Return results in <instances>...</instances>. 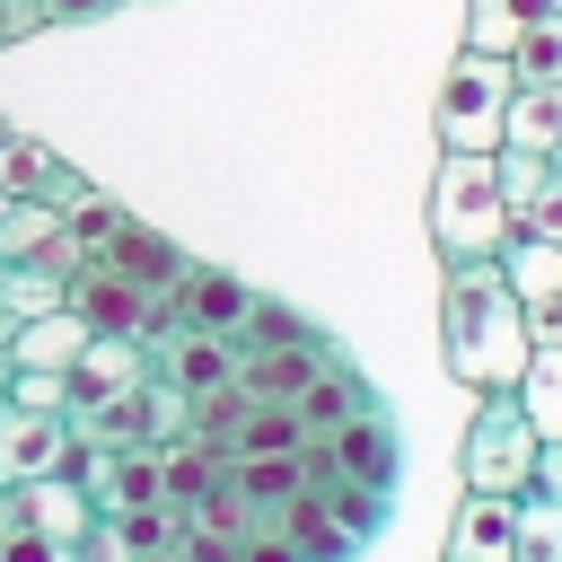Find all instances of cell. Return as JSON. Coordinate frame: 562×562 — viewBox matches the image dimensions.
Listing matches in <instances>:
<instances>
[{
	"mask_svg": "<svg viewBox=\"0 0 562 562\" xmlns=\"http://www.w3.org/2000/svg\"><path fill=\"white\" fill-rule=\"evenodd\" d=\"M527 492L562 501V439H544V448H536V474H527Z\"/></svg>",
	"mask_w": 562,
	"mask_h": 562,
	"instance_id": "32",
	"label": "cell"
},
{
	"mask_svg": "<svg viewBox=\"0 0 562 562\" xmlns=\"http://www.w3.org/2000/svg\"><path fill=\"white\" fill-rule=\"evenodd\" d=\"M0 404H18V413H70V378H53V369H9Z\"/></svg>",
	"mask_w": 562,
	"mask_h": 562,
	"instance_id": "29",
	"label": "cell"
},
{
	"mask_svg": "<svg viewBox=\"0 0 562 562\" xmlns=\"http://www.w3.org/2000/svg\"><path fill=\"white\" fill-rule=\"evenodd\" d=\"M228 342H316V325H307L299 307H281V299H263V290H255V316H246Z\"/></svg>",
	"mask_w": 562,
	"mask_h": 562,
	"instance_id": "28",
	"label": "cell"
},
{
	"mask_svg": "<svg viewBox=\"0 0 562 562\" xmlns=\"http://www.w3.org/2000/svg\"><path fill=\"white\" fill-rule=\"evenodd\" d=\"M149 360H158V378H167L176 395H193V404L237 386V342H228V334H193V325H184V334H158Z\"/></svg>",
	"mask_w": 562,
	"mask_h": 562,
	"instance_id": "8",
	"label": "cell"
},
{
	"mask_svg": "<svg viewBox=\"0 0 562 562\" xmlns=\"http://www.w3.org/2000/svg\"><path fill=\"white\" fill-rule=\"evenodd\" d=\"M70 457H79V422L70 413H18V404H0V492L70 474Z\"/></svg>",
	"mask_w": 562,
	"mask_h": 562,
	"instance_id": "5",
	"label": "cell"
},
{
	"mask_svg": "<svg viewBox=\"0 0 562 562\" xmlns=\"http://www.w3.org/2000/svg\"><path fill=\"white\" fill-rule=\"evenodd\" d=\"M237 562H299V544H290L281 527H263V536H246V544H237Z\"/></svg>",
	"mask_w": 562,
	"mask_h": 562,
	"instance_id": "31",
	"label": "cell"
},
{
	"mask_svg": "<svg viewBox=\"0 0 562 562\" xmlns=\"http://www.w3.org/2000/svg\"><path fill=\"white\" fill-rule=\"evenodd\" d=\"M18 527H35V536H53V544L79 553V536L97 527V509H88V492L70 474H44V483H18Z\"/></svg>",
	"mask_w": 562,
	"mask_h": 562,
	"instance_id": "14",
	"label": "cell"
},
{
	"mask_svg": "<svg viewBox=\"0 0 562 562\" xmlns=\"http://www.w3.org/2000/svg\"><path fill=\"white\" fill-rule=\"evenodd\" d=\"M509 228L518 220L501 202L492 149H439V176H430V246H439V263H492Z\"/></svg>",
	"mask_w": 562,
	"mask_h": 562,
	"instance_id": "2",
	"label": "cell"
},
{
	"mask_svg": "<svg viewBox=\"0 0 562 562\" xmlns=\"http://www.w3.org/2000/svg\"><path fill=\"white\" fill-rule=\"evenodd\" d=\"M307 501H316V509H325V518H334V527H342L351 544H369V536L386 527V492H369V483H342V474H316V483H307Z\"/></svg>",
	"mask_w": 562,
	"mask_h": 562,
	"instance_id": "19",
	"label": "cell"
},
{
	"mask_svg": "<svg viewBox=\"0 0 562 562\" xmlns=\"http://www.w3.org/2000/svg\"><path fill=\"white\" fill-rule=\"evenodd\" d=\"M88 351V325H79V307H53V316H26L18 334H9V369H53V378H70V360Z\"/></svg>",
	"mask_w": 562,
	"mask_h": 562,
	"instance_id": "15",
	"label": "cell"
},
{
	"mask_svg": "<svg viewBox=\"0 0 562 562\" xmlns=\"http://www.w3.org/2000/svg\"><path fill=\"white\" fill-rule=\"evenodd\" d=\"M70 307H79L88 334H149V299H140L123 272H105V263L70 272Z\"/></svg>",
	"mask_w": 562,
	"mask_h": 562,
	"instance_id": "12",
	"label": "cell"
},
{
	"mask_svg": "<svg viewBox=\"0 0 562 562\" xmlns=\"http://www.w3.org/2000/svg\"><path fill=\"white\" fill-rule=\"evenodd\" d=\"M544 9H562V0H544Z\"/></svg>",
	"mask_w": 562,
	"mask_h": 562,
	"instance_id": "36",
	"label": "cell"
},
{
	"mask_svg": "<svg viewBox=\"0 0 562 562\" xmlns=\"http://www.w3.org/2000/svg\"><path fill=\"white\" fill-rule=\"evenodd\" d=\"M342 483H369V492H395V465H404V448H395V422L369 404V413H351L334 439H307Z\"/></svg>",
	"mask_w": 562,
	"mask_h": 562,
	"instance_id": "7",
	"label": "cell"
},
{
	"mask_svg": "<svg viewBox=\"0 0 562 562\" xmlns=\"http://www.w3.org/2000/svg\"><path fill=\"white\" fill-rule=\"evenodd\" d=\"M501 149L562 158V88H518V97H509V132H501Z\"/></svg>",
	"mask_w": 562,
	"mask_h": 562,
	"instance_id": "20",
	"label": "cell"
},
{
	"mask_svg": "<svg viewBox=\"0 0 562 562\" xmlns=\"http://www.w3.org/2000/svg\"><path fill=\"white\" fill-rule=\"evenodd\" d=\"M448 562H518V501L465 492L448 518Z\"/></svg>",
	"mask_w": 562,
	"mask_h": 562,
	"instance_id": "11",
	"label": "cell"
},
{
	"mask_svg": "<svg viewBox=\"0 0 562 562\" xmlns=\"http://www.w3.org/2000/svg\"><path fill=\"white\" fill-rule=\"evenodd\" d=\"M0 562H79V553L53 544V536H35V527H9V536H0Z\"/></svg>",
	"mask_w": 562,
	"mask_h": 562,
	"instance_id": "30",
	"label": "cell"
},
{
	"mask_svg": "<svg viewBox=\"0 0 562 562\" xmlns=\"http://www.w3.org/2000/svg\"><path fill=\"white\" fill-rule=\"evenodd\" d=\"M149 342L140 334H88V351L70 360V413L79 404H105V395H132V386H149Z\"/></svg>",
	"mask_w": 562,
	"mask_h": 562,
	"instance_id": "9",
	"label": "cell"
},
{
	"mask_svg": "<svg viewBox=\"0 0 562 562\" xmlns=\"http://www.w3.org/2000/svg\"><path fill=\"white\" fill-rule=\"evenodd\" d=\"M509 70H518V88H562V9L527 18V35L509 44Z\"/></svg>",
	"mask_w": 562,
	"mask_h": 562,
	"instance_id": "22",
	"label": "cell"
},
{
	"mask_svg": "<svg viewBox=\"0 0 562 562\" xmlns=\"http://www.w3.org/2000/svg\"><path fill=\"white\" fill-rule=\"evenodd\" d=\"M536 9H544V0H465V44L509 61V44L527 35V18H536Z\"/></svg>",
	"mask_w": 562,
	"mask_h": 562,
	"instance_id": "24",
	"label": "cell"
},
{
	"mask_svg": "<svg viewBox=\"0 0 562 562\" xmlns=\"http://www.w3.org/2000/svg\"><path fill=\"white\" fill-rule=\"evenodd\" d=\"M140 562H184V544H167V553H140Z\"/></svg>",
	"mask_w": 562,
	"mask_h": 562,
	"instance_id": "35",
	"label": "cell"
},
{
	"mask_svg": "<svg viewBox=\"0 0 562 562\" xmlns=\"http://www.w3.org/2000/svg\"><path fill=\"white\" fill-rule=\"evenodd\" d=\"M0 307L26 325V316H53V307H70V272L53 263V255H26V263H0Z\"/></svg>",
	"mask_w": 562,
	"mask_h": 562,
	"instance_id": "18",
	"label": "cell"
},
{
	"mask_svg": "<svg viewBox=\"0 0 562 562\" xmlns=\"http://www.w3.org/2000/svg\"><path fill=\"white\" fill-rule=\"evenodd\" d=\"M518 562H562V501L518 492Z\"/></svg>",
	"mask_w": 562,
	"mask_h": 562,
	"instance_id": "27",
	"label": "cell"
},
{
	"mask_svg": "<svg viewBox=\"0 0 562 562\" xmlns=\"http://www.w3.org/2000/svg\"><path fill=\"white\" fill-rule=\"evenodd\" d=\"M369 404H378V395H369V386H360V369L334 351V360H325V369L299 386V404H290V413L307 422V439H334V430H342L351 413H369Z\"/></svg>",
	"mask_w": 562,
	"mask_h": 562,
	"instance_id": "13",
	"label": "cell"
},
{
	"mask_svg": "<svg viewBox=\"0 0 562 562\" xmlns=\"http://www.w3.org/2000/svg\"><path fill=\"white\" fill-rule=\"evenodd\" d=\"M0 44H9V35H0Z\"/></svg>",
	"mask_w": 562,
	"mask_h": 562,
	"instance_id": "37",
	"label": "cell"
},
{
	"mask_svg": "<svg viewBox=\"0 0 562 562\" xmlns=\"http://www.w3.org/2000/svg\"><path fill=\"white\" fill-rule=\"evenodd\" d=\"M53 237H61V211H53V202H35V193H9V202H0V263L53 255Z\"/></svg>",
	"mask_w": 562,
	"mask_h": 562,
	"instance_id": "21",
	"label": "cell"
},
{
	"mask_svg": "<svg viewBox=\"0 0 562 562\" xmlns=\"http://www.w3.org/2000/svg\"><path fill=\"white\" fill-rule=\"evenodd\" d=\"M439 342H448V369L492 395V386H518L527 378V299L501 281V263H448V290H439Z\"/></svg>",
	"mask_w": 562,
	"mask_h": 562,
	"instance_id": "1",
	"label": "cell"
},
{
	"mask_svg": "<svg viewBox=\"0 0 562 562\" xmlns=\"http://www.w3.org/2000/svg\"><path fill=\"white\" fill-rule=\"evenodd\" d=\"M518 404L536 422V439H562V342H536L527 351V378H518Z\"/></svg>",
	"mask_w": 562,
	"mask_h": 562,
	"instance_id": "23",
	"label": "cell"
},
{
	"mask_svg": "<svg viewBox=\"0 0 562 562\" xmlns=\"http://www.w3.org/2000/svg\"><path fill=\"white\" fill-rule=\"evenodd\" d=\"M492 167H501V202H509V220H527V211H536V193L553 184V167H562V158H536V149H492Z\"/></svg>",
	"mask_w": 562,
	"mask_h": 562,
	"instance_id": "26",
	"label": "cell"
},
{
	"mask_svg": "<svg viewBox=\"0 0 562 562\" xmlns=\"http://www.w3.org/2000/svg\"><path fill=\"white\" fill-rule=\"evenodd\" d=\"M255 316V281H237V272H220V263H184V281H176V325H193V334H237Z\"/></svg>",
	"mask_w": 562,
	"mask_h": 562,
	"instance_id": "10",
	"label": "cell"
},
{
	"mask_svg": "<svg viewBox=\"0 0 562 562\" xmlns=\"http://www.w3.org/2000/svg\"><path fill=\"white\" fill-rule=\"evenodd\" d=\"M509 97H518V70H509L501 53L457 44V61H448V79H439V149H501Z\"/></svg>",
	"mask_w": 562,
	"mask_h": 562,
	"instance_id": "4",
	"label": "cell"
},
{
	"mask_svg": "<svg viewBox=\"0 0 562 562\" xmlns=\"http://www.w3.org/2000/svg\"><path fill=\"white\" fill-rule=\"evenodd\" d=\"M281 536L299 544V562H351V553H360V544H351V536H342V527H334V518H325V509H316L307 492L290 501V518H281Z\"/></svg>",
	"mask_w": 562,
	"mask_h": 562,
	"instance_id": "25",
	"label": "cell"
},
{
	"mask_svg": "<svg viewBox=\"0 0 562 562\" xmlns=\"http://www.w3.org/2000/svg\"><path fill=\"white\" fill-rule=\"evenodd\" d=\"M439 562H448V553H439Z\"/></svg>",
	"mask_w": 562,
	"mask_h": 562,
	"instance_id": "38",
	"label": "cell"
},
{
	"mask_svg": "<svg viewBox=\"0 0 562 562\" xmlns=\"http://www.w3.org/2000/svg\"><path fill=\"white\" fill-rule=\"evenodd\" d=\"M9 527H18V492H0V536H9Z\"/></svg>",
	"mask_w": 562,
	"mask_h": 562,
	"instance_id": "34",
	"label": "cell"
},
{
	"mask_svg": "<svg viewBox=\"0 0 562 562\" xmlns=\"http://www.w3.org/2000/svg\"><path fill=\"white\" fill-rule=\"evenodd\" d=\"M334 360V342H237V395L246 404H299V386Z\"/></svg>",
	"mask_w": 562,
	"mask_h": 562,
	"instance_id": "6",
	"label": "cell"
},
{
	"mask_svg": "<svg viewBox=\"0 0 562 562\" xmlns=\"http://www.w3.org/2000/svg\"><path fill=\"white\" fill-rule=\"evenodd\" d=\"M492 263H501V281H509V290H518L527 307L562 299V246H553V237H527V228H509Z\"/></svg>",
	"mask_w": 562,
	"mask_h": 562,
	"instance_id": "16",
	"label": "cell"
},
{
	"mask_svg": "<svg viewBox=\"0 0 562 562\" xmlns=\"http://www.w3.org/2000/svg\"><path fill=\"white\" fill-rule=\"evenodd\" d=\"M53 9V26H88V18H114L123 0H44Z\"/></svg>",
	"mask_w": 562,
	"mask_h": 562,
	"instance_id": "33",
	"label": "cell"
},
{
	"mask_svg": "<svg viewBox=\"0 0 562 562\" xmlns=\"http://www.w3.org/2000/svg\"><path fill=\"white\" fill-rule=\"evenodd\" d=\"M536 448H544V439H536L518 386H492V395H474V422H465L457 474H465V492H501V501H518L527 474H536Z\"/></svg>",
	"mask_w": 562,
	"mask_h": 562,
	"instance_id": "3",
	"label": "cell"
},
{
	"mask_svg": "<svg viewBox=\"0 0 562 562\" xmlns=\"http://www.w3.org/2000/svg\"><path fill=\"white\" fill-rule=\"evenodd\" d=\"M299 448H307V422L290 404H246L220 439V457H299Z\"/></svg>",
	"mask_w": 562,
	"mask_h": 562,
	"instance_id": "17",
	"label": "cell"
}]
</instances>
